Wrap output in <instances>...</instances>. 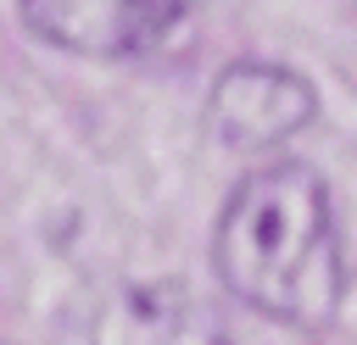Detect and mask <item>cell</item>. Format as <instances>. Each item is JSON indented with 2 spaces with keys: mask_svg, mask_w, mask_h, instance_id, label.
I'll use <instances>...</instances> for the list:
<instances>
[{
  "mask_svg": "<svg viewBox=\"0 0 357 345\" xmlns=\"http://www.w3.org/2000/svg\"><path fill=\"white\" fill-rule=\"evenodd\" d=\"M318 111V95L301 72L273 67V61H240L212 83L206 100V128L218 145L229 150H279L284 139H296Z\"/></svg>",
  "mask_w": 357,
  "mask_h": 345,
  "instance_id": "2",
  "label": "cell"
},
{
  "mask_svg": "<svg viewBox=\"0 0 357 345\" xmlns=\"http://www.w3.org/2000/svg\"><path fill=\"white\" fill-rule=\"evenodd\" d=\"M212 262L223 289L251 312L296 328H324L346 295V262L324 178L301 161H268L245 172L218 217Z\"/></svg>",
  "mask_w": 357,
  "mask_h": 345,
  "instance_id": "1",
  "label": "cell"
},
{
  "mask_svg": "<svg viewBox=\"0 0 357 345\" xmlns=\"http://www.w3.org/2000/svg\"><path fill=\"white\" fill-rule=\"evenodd\" d=\"M22 22L73 56H134L156 45L195 0H17Z\"/></svg>",
  "mask_w": 357,
  "mask_h": 345,
  "instance_id": "3",
  "label": "cell"
},
{
  "mask_svg": "<svg viewBox=\"0 0 357 345\" xmlns=\"http://www.w3.org/2000/svg\"><path fill=\"white\" fill-rule=\"evenodd\" d=\"M89 345H223V317L184 278H139L100 306Z\"/></svg>",
  "mask_w": 357,
  "mask_h": 345,
  "instance_id": "4",
  "label": "cell"
}]
</instances>
